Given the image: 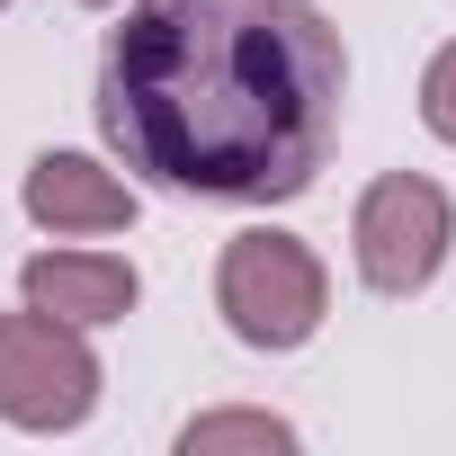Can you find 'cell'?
Listing matches in <instances>:
<instances>
[{"label":"cell","instance_id":"6da1fadb","mask_svg":"<svg viewBox=\"0 0 456 456\" xmlns=\"http://www.w3.org/2000/svg\"><path fill=\"white\" fill-rule=\"evenodd\" d=\"M349 54L314 0H134L99 63V134L179 197L287 206L340 143Z\"/></svg>","mask_w":456,"mask_h":456},{"label":"cell","instance_id":"7a4b0ae2","mask_svg":"<svg viewBox=\"0 0 456 456\" xmlns=\"http://www.w3.org/2000/svg\"><path fill=\"white\" fill-rule=\"evenodd\" d=\"M215 314H224V331L242 349H305L322 331V314H331V278L296 233L251 224L215 260Z\"/></svg>","mask_w":456,"mask_h":456},{"label":"cell","instance_id":"3957f363","mask_svg":"<svg viewBox=\"0 0 456 456\" xmlns=\"http://www.w3.org/2000/svg\"><path fill=\"white\" fill-rule=\"evenodd\" d=\"M99 411V349L81 322L54 314H0V420L10 429H81Z\"/></svg>","mask_w":456,"mask_h":456},{"label":"cell","instance_id":"277c9868","mask_svg":"<svg viewBox=\"0 0 456 456\" xmlns=\"http://www.w3.org/2000/svg\"><path fill=\"white\" fill-rule=\"evenodd\" d=\"M447 242H456V206L420 170H385L349 215V251H358V278L376 296H420L447 269Z\"/></svg>","mask_w":456,"mask_h":456},{"label":"cell","instance_id":"5b68a950","mask_svg":"<svg viewBox=\"0 0 456 456\" xmlns=\"http://www.w3.org/2000/svg\"><path fill=\"white\" fill-rule=\"evenodd\" d=\"M19 296H28L37 314H54V322L99 331V322H126V314H134L143 278H134V260H117V251H37V260L19 269Z\"/></svg>","mask_w":456,"mask_h":456},{"label":"cell","instance_id":"8992f818","mask_svg":"<svg viewBox=\"0 0 456 456\" xmlns=\"http://www.w3.org/2000/svg\"><path fill=\"white\" fill-rule=\"evenodd\" d=\"M19 206L45 224V233H126L143 197H134L117 170H99L90 152H37Z\"/></svg>","mask_w":456,"mask_h":456},{"label":"cell","instance_id":"52a82bcc","mask_svg":"<svg viewBox=\"0 0 456 456\" xmlns=\"http://www.w3.org/2000/svg\"><path fill=\"white\" fill-rule=\"evenodd\" d=\"M179 447L188 456H215V447H296V429L278 411H206V420L179 429Z\"/></svg>","mask_w":456,"mask_h":456},{"label":"cell","instance_id":"ba28073f","mask_svg":"<svg viewBox=\"0 0 456 456\" xmlns=\"http://www.w3.org/2000/svg\"><path fill=\"white\" fill-rule=\"evenodd\" d=\"M420 126L438 143H456V45H438L429 72H420Z\"/></svg>","mask_w":456,"mask_h":456},{"label":"cell","instance_id":"9c48e42d","mask_svg":"<svg viewBox=\"0 0 456 456\" xmlns=\"http://www.w3.org/2000/svg\"><path fill=\"white\" fill-rule=\"evenodd\" d=\"M90 10H108V0H90Z\"/></svg>","mask_w":456,"mask_h":456},{"label":"cell","instance_id":"30bf717a","mask_svg":"<svg viewBox=\"0 0 456 456\" xmlns=\"http://www.w3.org/2000/svg\"><path fill=\"white\" fill-rule=\"evenodd\" d=\"M0 10H10V0H0Z\"/></svg>","mask_w":456,"mask_h":456}]
</instances>
